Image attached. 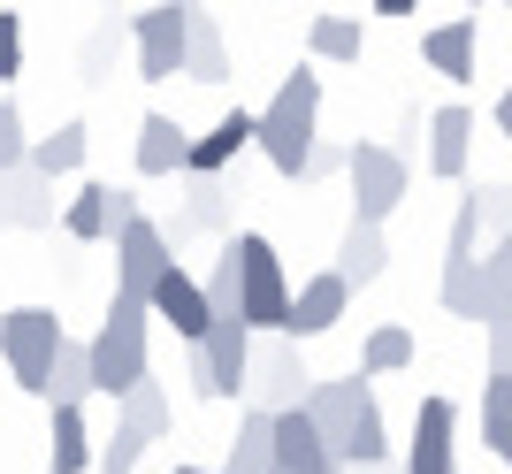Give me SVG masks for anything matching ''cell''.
Instances as JSON below:
<instances>
[{
  "label": "cell",
  "instance_id": "31",
  "mask_svg": "<svg viewBox=\"0 0 512 474\" xmlns=\"http://www.w3.org/2000/svg\"><path fill=\"white\" fill-rule=\"evenodd\" d=\"M306 46H314L321 62H352V54H360V23H352V16H314Z\"/></svg>",
  "mask_w": 512,
  "mask_h": 474
},
{
  "label": "cell",
  "instance_id": "24",
  "mask_svg": "<svg viewBox=\"0 0 512 474\" xmlns=\"http://www.w3.org/2000/svg\"><path fill=\"white\" fill-rule=\"evenodd\" d=\"M77 245H100V237H115V184H85V192L69 199V222H62Z\"/></svg>",
  "mask_w": 512,
  "mask_h": 474
},
{
  "label": "cell",
  "instance_id": "10",
  "mask_svg": "<svg viewBox=\"0 0 512 474\" xmlns=\"http://www.w3.org/2000/svg\"><path fill=\"white\" fill-rule=\"evenodd\" d=\"M459 406L451 398H421L413 406V444H406V474H459Z\"/></svg>",
  "mask_w": 512,
  "mask_h": 474
},
{
  "label": "cell",
  "instance_id": "27",
  "mask_svg": "<svg viewBox=\"0 0 512 474\" xmlns=\"http://www.w3.org/2000/svg\"><path fill=\"white\" fill-rule=\"evenodd\" d=\"M436 299H444V314H459V322H482V329H490V291H482V260H474V268H444Z\"/></svg>",
  "mask_w": 512,
  "mask_h": 474
},
{
  "label": "cell",
  "instance_id": "18",
  "mask_svg": "<svg viewBox=\"0 0 512 474\" xmlns=\"http://www.w3.org/2000/svg\"><path fill=\"white\" fill-rule=\"evenodd\" d=\"M184 169H192V138L169 115H146L138 123V176H184Z\"/></svg>",
  "mask_w": 512,
  "mask_h": 474
},
{
  "label": "cell",
  "instance_id": "17",
  "mask_svg": "<svg viewBox=\"0 0 512 474\" xmlns=\"http://www.w3.org/2000/svg\"><path fill=\"white\" fill-rule=\"evenodd\" d=\"M383 268H390L383 230H375V222H344V237H337V276L352 283V291H367V283H383Z\"/></svg>",
  "mask_w": 512,
  "mask_h": 474
},
{
  "label": "cell",
  "instance_id": "28",
  "mask_svg": "<svg viewBox=\"0 0 512 474\" xmlns=\"http://www.w3.org/2000/svg\"><path fill=\"white\" fill-rule=\"evenodd\" d=\"M115 421H123V429H138L146 444H161V436H169V390L146 375V383H138L123 406H115Z\"/></svg>",
  "mask_w": 512,
  "mask_h": 474
},
{
  "label": "cell",
  "instance_id": "39",
  "mask_svg": "<svg viewBox=\"0 0 512 474\" xmlns=\"http://www.w3.org/2000/svg\"><path fill=\"white\" fill-rule=\"evenodd\" d=\"M337 169H352V146H314V161H306V184H314V176H337Z\"/></svg>",
  "mask_w": 512,
  "mask_h": 474
},
{
  "label": "cell",
  "instance_id": "3",
  "mask_svg": "<svg viewBox=\"0 0 512 474\" xmlns=\"http://www.w3.org/2000/svg\"><path fill=\"white\" fill-rule=\"evenodd\" d=\"M62 345L69 337H62V314H54V306H8V314H0V360H8L16 390H31V398H46Z\"/></svg>",
  "mask_w": 512,
  "mask_h": 474
},
{
  "label": "cell",
  "instance_id": "32",
  "mask_svg": "<svg viewBox=\"0 0 512 474\" xmlns=\"http://www.w3.org/2000/svg\"><path fill=\"white\" fill-rule=\"evenodd\" d=\"M474 237H482V199H474V184H467V199H459V215H451V245H444V268H474Z\"/></svg>",
  "mask_w": 512,
  "mask_h": 474
},
{
  "label": "cell",
  "instance_id": "12",
  "mask_svg": "<svg viewBox=\"0 0 512 474\" xmlns=\"http://www.w3.org/2000/svg\"><path fill=\"white\" fill-rule=\"evenodd\" d=\"M375 398V383L367 375H337V383H314V398H306V413H314V429L329 436V452L344 459V444H352V429H360V406Z\"/></svg>",
  "mask_w": 512,
  "mask_h": 474
},
{
  "label": "cell",
  "instance_id": "38",
  "mask_svg": "<svg viewBox=\"0 0 512 474\" xmlns=\"http://www.w3.org/2000/svg\"><path fill=\"white\" fill-rule=\"evenodd\" d=\"M482 345H490V375H512V322H490Z\"/></svg>",
  "mask_w": 512,
  "mask_h": 474
},
{
  "label": "cell",
  "instance_id": "29",
  "mask_svg": "<svg viewBox=\"0 0 512 474\" xmlns=\"http://www.w3.org/2000/svg\"><path fill=\"white\" fill-rule=\"evenodd\" d=\"M482 444L512 467V375H490V383H482Z\"/></svg>",
  "mask_w": 512,
  "mask_h": 474
},
{
  "label": "cell",
  "instance_id": "5",
  "mask_svg": "<svg viewBox=\"0 0 512 474\" xmlns=\"http://www.w3.org/2000/svg\"><path fill=\"white\" fill-rule=\"evenodd\" d=\"M253 352L260 337L237 314H222L207 329V345H192V398H245L253 390Z\"/></svg>",
  "mask_w": 512,
  "mask_h": 474
},
{
  "label": "cell",
  "instance_id": "15",
  "mask_svg": "<svg viewBox=\"0 0 512 474\" xmlns=\"http://www.w3.org/2000/svg\"><path fill=\"white\" fill-rule=\"evenodd\" d=\"M0 184H8V230H54V222H69V199H54V184L39 169H16Z\"/></svg>",
  "mask_w": 512,
  "mask_h": 474
},
{
  "label": "cell",
  "instance_id": "41",
  "mask_svg": "<svg viewBox=\"0 0 512 474\" xmlns=\"http://www.w3.org/2000/svg\"><path fill=\"white\" fill-rule=\"evenodd\" d=\"M0 230H8V184H0Z\"/></svg>",
  "mask_w": 512,
  "mask_h": 474
},
{
  "label": "cell",
  "instance_id": "11",
  "mask_svg": "<svg viewBox=\"0 0 512 474\" xmlns=\"http://www.w3.org/2000/svg\"><path fill=\"white\" fill-rule=\"evenodd\" d=\"M153 322H169L184 345H207V329H214V299H207V283L184 276V268H169V276L153 283Z\"/></svg>",
  "mask_w": 512,
  "mask_h": 474
},
{
  "label": "cell",
  "instance_id": "37",
  "mask_svg": "<svg viewBox=\"0 0 512 474\" xmlns=\"http://www.w3.org/2000/svg\"><path fill=\"white\" fill-rule=\"evenodd\" d=\"M16 69H23V16L0 8V77H16Z\"/></svg>",
  "mask_w": 512,
  "mask_h": 474
},
{
  "label": "cell",
  "instance_id": "36",
  "mask_svg": "<svg viewBox=\"0 0 512 474\" xmlns=\"http://www.w3.org/2000/svg\"><path fill=\"white\" fill-rule=\"evenodd\" d=\"M474 199H482V230L512 237V184H505V176H490V184H474Z\"/></svg>",
  "mask_w": 512,
  "mask_h": 474
},
{
  "label": "cell",
  "instance_id": "34",
  "mask_svg": "<svg viewBox=\"0 0 512 474\" xmlns=\"http://www.w3.org/2000/svg\"><path fill=\"white\" fill-rule=\"evenodd\" d=\"M138 459H146V436L115 421V436H100V474H138Z\"/></svg>",
  "mask_w": 512,
  "mask_h": 474
},
{
  "label": "cell",
  "instance_id": "30",
  "mask_svg": "<svg viewBox=\"0 0 512 474\" xmlns=\"http://www.w3.org/2000/svg\"><path fill=\"white\" fill-rule=\"evenodd\" d=\"M398 367H413V337H406L398 322L367 329V345H360V375L375 383V375H398Z\"/></svg>",
  "mask_w": 512,
  "mask_h": 474
},
{
  "label": "cell",
  "instance_id": "14",
  "mask_svg": "<svg viewBox=\"0 0 512 474\" xmlns=\"http://www.w3.org/2000/svg\"><path fill=\"white\" fill-rule=\"evenodd\" d=\"M344 306H352V283H344L337 268L299 283V299H291V345H299V337H329V329L344 322Z\"/></svg>",
  "mask_w": 512,
  "mask_h": 474
},
{
  "label": "cell",
  "instance_id": "20",
  "mask_svg": "<svg viewBox=\"0 0 512 474\" xmlns=\"http://www.w3.org/2000/svg\"><path fill=\"white\" fill-rule=\"evenodd\" d=\"M222 474H276V413L245 406V421H237V436H230V467H222Z\"/></svg>",
  "mask_w": 512,
  "mask_h": 474
},
{
  "label": "cell",
  "instance_id": "19",
  "mask_svg": "<svg viewBox=\"0 0 512 474\" xmlns=\"http://www.w3.org/2000/svg\"><path fill=\"white\" fill-rule=\"evenodd\" d=\"M46 444H54V474H85V467H100V436L85 429V406H54V421H46Z\"/></svg>",
  "mask_w": 512,
  "mask_h": 474
},
{
  "label": "cell",
  "instance_id": "26",
  "mask_svg": "<svg viewBox=\"0 0 512 474\" xmlns=\"http://www.w3.org/2000/svg\"><path fill=\"white\" fill-rule=\"evenodd\" d=\"M85 398H100V383H92V345H62L54 383H46V406H85Z\"/></svg>",
  "mask_w": 512,
  "mask_h": 474
},
{
  "label": "cell",
  "instance_id": "25",
  "mask_svg": "<svg viewBox=\"0 0 512 474\" xmlns=\"http://www.w3.org/2000/svg\"><path fill=\"white\" fill-rule=\"evenodd\" d=\"M77 161H85V123H77V115H69V123H54V138H31V169H39L46 184H62Z\"/></svg>",
  "mask_w": 512,
  "mask_h": 474
},
{
  "label": "cell",
  "instance_id": "21",
  "mask_svg": "<svg viewBox=\"0 0 512 474\" xmlns=\"http://www.w3.org/2000/svg\"><path fill=\"white\" fill-rule=\"evenodd\" d=\"M184 77L192 85H230V39L207 8H192V54H184Z\"/></svg>",
  "mask_w": 512,
  "mask_h": 474
},
{
  "label": "cell",
  "instance_id": "23",
  "mask_svg": "<svg viewBox=\"0 0 512 474\" xmlns=\"http://www.w3.org/2000/svg\"><path fill=\"white\" fill-rule=\"evenodd\" d=\"M184 192H192V207H184V222L230 245V199H237V192H230V184H222V176H184Z\"/></svg>",
  "mask_w": 512,
  "mask_h": 474
},
{
  "label": "cell",
  "instance_id": "13",
  "mask_svg": "<svg viewBox=\"0 0 512 474\" xmlns=\"http://www.w3.org/2000/svg\"><path fill=\"white\" fill-rule=\"evenodd\" d=\"M245 146H260V115L253 108H222L207 138H192V169H184V176H222Z\"/></svg>",
  "mask_w": 512,
  "mask_h": 474
},
{
  "label": "cell",
  "instance_id": "8",
  "mask_svg": "<svg viewBox=\"0 0 512 474\" xmlns=\"http://www.w3.org/2000/svg\"><path fill=\"white\" fill-rule=\"evenodd\" d=\"M253 413H299L306 398H314V375H306V360H299V345L291 337H260V352H253Z\"/></svg>",
  "mask_w": 512,
  "mask_h": 474
},
{
  "label": "cell",
  "instance_id": "7",
  "mask_svg": "<svg viewBox=\"0 0 512 474\" xmlns=\"http://www.w3.org/2000/svg\"><path fill=\"white\" fill-rule=\"evenodd\" d=\"M130 39H138V77L169 85V77H184V54H192V8H138Z\"/></svg>",
  "mask_w": 512,
  "mask_h": 474
},
{
  "label": "cell",
  "instance_id": "1",
  "mask_svg": "<svg viewBox=\"0 0 512 474\" xmlns=\"http://www.w3.org/2000/svg\"><path fill=\"white\" fill-rule=\"evenodd\" d=\"M314 146H321V77L314 69H291L276 85V100L260 108V153H268L276 176H306Z\"/></svg>",
  "mask_w": 512,
  "mask_h": 474
},
{
  "label": "cell",
  "instance_id": "43",
  "mask_svg": "<svg viewBox=\"0 0 512 474\" xmlns=\"http://www.w3.org/2000/svg\"><path fill=\"white\" fill-rule=\"evenodd\" d=\"M46 474H54V467H46Z\"/></svg>",
  "mask_w": 512,
  "mask_h": 474
},
{
  "label": "cell",
  "instance_id": "2",
  "mask_svg": "<svg viewBox=\"0 0 512 474\" xmlns=\"http://www.w3.org/2000/svg\"><path fill=\"white\" fill-rule=\"evenodd\" d=\"M146 322H153V306L107 299L100 337H85V345H92V383H100V398H115V406L153 375V367H146Z\"/></svg>",
  "mask_w": 512,
  "mask_h": 474
},
{
  "label": "cell",
  "instance_id": "40",
  "mask_svg": "<svg viewBox=\"0 0 512 474\" xmlns=\"http://www.w3.org/2000/svg\"><path fill=\"white\" fill-rule=\"evenodd\" d=\"M497 130H505V138H512V85L497 92Z\"/></svg>",
  "mask_w": 512,
  "mask_h": 474
},
{
  "label": "cell",
  "instance_id": "35",
  "mask_svg": "<svg viewBox=\"0 0 512 474\" xmlns=\"http://www.w3.org/2000/svg\"><path fill=\"white\" fill-rule=\"evenodd\" d=\"M16 169H31V138H23L16 100H0V176H16Z\"/></svg>",
  "mask_w": 512,
  "mask_h": 474
},
{
  "label": "cell",
  "instance_id": "16",
  "mask_svg": "<svg viewBox=\"0 0 512 474\" xmlns=\"http://www.w3.org/2000/svg\"><path fill=\"white\" fill-rule=\"evenodd\" d=\"M467 146H474V115L467 108H436L428 115V176L459 184V176H467Z\"/></svg>",
  "mask_w": 512,
  "mask_h": 474
},
{
  "label": "cell",
  "instance_id": "44",
  "mask_svg": "<svg viewBox=\"0 0 512 474\" xmlns=\"http://www.w3.org/2000/svg\"><path fill=\"white\" fill-rule=\"evenodd\" d=\"M276 474H283V467H276Z\"/></svg>",
  "mask_w": 512,
  "mask_h": 474
},
{
  "label": "cell",
  "instance_id": "6",
  "mask_svg": "<svg viewBox=\"0 0 512 474\" xmlns=\"http://www.w3.org/2000/svg\"><path fill=\"white\" fill-rule=\"evenodd\" d=\"M344 176H352V222H375V230L398 215V199H406V184H413L398 146H352V169Z\"/></svg>",
  "mask_w": 512,
  "mask_h": 474
},
{
  "label": "cell",
  "instance_id": "22",
  "mask_svg": "<svg viewBox=\"0 0 512 474\" xmlns=\"http://www.w3.org/2000/svg\"><path fill=\"white\" fill-rule=\"evenodd\" d=\"M421 62L444 69V77H474V16H451L421 39Z\"/></svg>",
  "mask_w": 512,
  "mask_h": 474
},
{
  "label": "cell",
  "instance_id": "42",
  "mask_svg": "<svg viewBox=\"0 0 512 474\" xmlns=\"http://www.w3.org/2000/svg\"><path fill=\"white\" fill-rule=\"evenodd\" d=\"M169 474H207V467H169Z\"/></svg>",
  "mask_w": 512,
  "mask_h": 474
},
{
  "label": "cell",
  "instance_id": "4",
  "mask_svg": "<svg viewBox=\"0 0 512 474\" xmlns=\"http://www.w3.org/2000/svg\"><path fill=\"white\" fill-rule=\"evenodd\" d=\"M237 245V276H245V329H268V337H291V276H283V260H276V245L260 230H245V237H230Z\"/></svg>",
  "mask_w": 512,
  "mask_h": 474
},
{
  "label": "cell",
  "instance_id": "9",
  "mask_svg": "<svg viewBox=\"0 0 512 474\" xmlns=\"http://www.w3.org/2000/svg\"><path fill=\"white\" fill-rule=\"evenodd\" d=\"M169 268H176V245L161 237V222H153V215L130 222V230L115 237V299H138V306H146L153 283L169 276Z\"/></svg>",
  "mask_w": 512,
  "mask_h": 474
},
{
  "label": "cell",
  "instance_id": "33",
  "mask_svg": "<svg viewBox=\"0 0 512 474\" xmlns=\"http://www.w3.org/2000/svg\"><path fill=\"white\" fill-rule=\"evenodd\" d=\"M482 291H490V322H512V237H497V253L482 260Z\"/></svg>",
  "mask_w": 512,
  "mask_h": 474
}]
</instances>
